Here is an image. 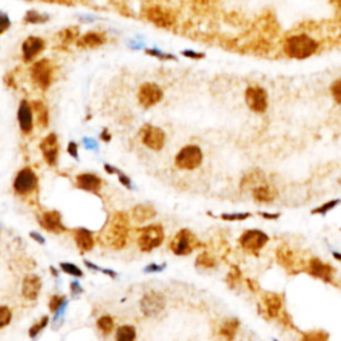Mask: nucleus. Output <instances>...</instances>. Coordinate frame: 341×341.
<instances>
[{
  "label": "nucleus",
  "mask_w": 341,
  "mask_h": 341,
  "mask_svg": "<svg viewBox=\"0 0 341 341\" xmlns=\"http://www.w3.org/2000/svg\"><path fill=\"white\" fill-rule=\"evenodd\" d=\"M130 231V220L123 212H117L109 220L102 233V240L107 247L113 249H121L127 244Z\"/></svg>",
  "instance_id": "1"
},
{
  "label": "nucleus",
  "mask_w": 341,
  "mask_h": 341,
  "mask_svg": "<svg viewBox=\"0 0 341 341\" xmlns=\"http://www.w3.org/2000/svg\"><path fill=\"white\" fill-rule=\"evenodd\" d=\"M316 51H318V43L307 35H295L285 41V52L290 58H309Z\"/></svg>",
  "instance_id": "2"
},
{
  "label": "nucleus",
  "mask_w": 341,
  "mask_h": 341,
  "mask_svg": "<svg viewBox=\"0 0 341 341\" xmlns=\"http://www.w3.org/2000/svg\"><path fill=\"white\" fill-rule=\"evenodd\" d=\"M202 246L199 239L189 229H180L170 241V251L178 256H185L192 253L196 248Z\"/></svg>",
  "instance_id": "3"
},
{
  "label": "nucleus",
  "mask_w": 341,
  "mask_h": 341,
  "mask_svg": "<svg viewBox=\"0 0 341 341\" xmlns=\"http://www.w3.org/2000/svg\"><path fill=\"white\" fill-rule=\"evenodd\" d=\"M31 80L39 89L45 91L54 80V65L48 59H40L31 67Z\"/></svg>",
  "instance_id": "4"
},
{
  "label": "nucleus",
  "mask_w": 341,
  "mask_h": 341,
  "mask_svg": "<svg viewBox=\"0 0 341 341\" xmlns=\"http://www.w3.org/2000/svg\"><path fill=\"white\" fill-rule=\"evenodd\" d=\"M143 16L150 23L160 28H170L176 23V15L174 11L163 7L160 4H154V6H150L145 10H143Z\"/></svg>",
  "instance_id": "5"
},
{
  "label": "nucleus",
  "mask_w": 341,
  "mask_h": 341,
  "mask_svg": "<svg viewBox=\"0 0 341 341\" xmlns=\"http://www.w3.org/2000/svg\"><path fill=\"white\" fill-rule=\"evenodd\" d=\"M164 240V231L161 225H148L139 229V244L143 252H151L152 249L161 246Z\"/></svg>",
  "instance_id": "6"
},
{
  "label": "nucleus",
  "mask_w": 341,
  "mask_h": 341,
  "mask_svg": "<svg viewBox=\"0 0 341 341\" xmlns=\"http://www.w3.org/2000/svg\"><path fill=\"white\" fill-rule=\"evenodd\" d=\"M203 163V152L198 145H185L179 151V154L175 157V164L178 168L185 170H192Z\"/></svg>",
  "instance_id": "7"
},
{
  "label": "nucleus",
  "mask_w": 341,
  "mask_h": 341,
  "mask_svg": "<svg viewBox=\"0 0 341 341\" xmlns=\"http://www.w3.org/2000/svg\"><path fill=\"white\" fill-rule=\"evenodd\" d=\"M239 241L244 251L252 255H257L265 247L266 242L270 241V236L261 229H248L240 236Z\"/></svg>",
  "instance_id": "8"
},
{
  "label": "nucleus",
  "mask_w": 341,
  "mask_h": 341,
  "mask_svg": "<svg viewBox=\"0 0 341 341\" xmlns=\"http://www.w3.org/2000/svg\"><path fill=\"white\" fill-rule=\"evenodd\" d=\"M163 89L156 83H144L140 85L139 92H137V100L139 104L144 108H151L156 106L163 99Z\"/></svg>",
  "instance_id": "9"
},
{
  "label": "nucleus",
  "mask_w": 341,
  "mask_h": 341,
  "mask_svg": "<svg viewBox=\"0 0 341 341\" xmlns=\"http://www.w3.org/2000/svg\"><path fill=\"white\" fill-rule=\"evenodd\" d=\"M164 308H165V299L159 292H148L140 300L141 313L147 318H155L160 314Z\"/></svg>",
  "instance_id": "10"
},
{
  "label": "nucleus",
  "mask_w": 341,
  "mask_h": 341,
  "mask_svg": "<svg viewBox=\"0 0 341 341\" xmlns=\"http://www.w3.org/2000/svg\"><path fill=\"white\" fill-rule=\"evenodd\" d=\"M140 136L144 145L152 151H161L165 144V132L159 127L151 124H145L140 130Z\"/></svg>",
  "instance_id": "11"
},
{
  "label": "nucleus",
  "mask_w": 341,
  "mask_h": 341,
  "mask_svg": "<svg viewBox=\"0 0 341 341\" xmlns=\"http://www.w3.org/2000/svg\"><path fill=\"white\" fill-rule=\"evenodd\" d=\"M38 187V176L31 168L19 170L14 180V189L17 194H30Z\"/></svg>",
  "instance_id": "12"
},
{
  "label": "nucleus",
  "mask_w": 341,
  "mask_h": 341,
  "mask_svg": "<svg viewBox=\"0 0 341 341\" xmlns=\"http://www.w3.org/2000/svg\"><path fill=\"white\" fill-rule=\"evenodd\" d=\"M305 270L309 275H312L316 279L323 280L324 283H332L333 281L334 276V268L331 264L325 263L323 260L318 259V257H313L310 259L307 263Z\"/></svg>",
  "instance_id": "13"
},
{
  "label": "nucleus",
  "mask_w": 341,
  "mask_h": 341,
  "mask_svg": "<svg viewBox=\"0 0 341 341\" xmlns=\"http://www.w3.org/2000/svg\"><path fill=\"white\" fill-rule=\"evenodd\" d=\"M246 102L249 109L253 112L263 113L268 107V98L266 92L260 87H249L246 91Z\"/></svg>",
  "instance_id": "14"
},
{
  "label": "nucleus",
  "mask_w": 341,
  "mask_h": 341,
  "mask_svg": "<svg viewBox=\"0 0 341 341\" xmlns=\"http://www.w3.org/2000/svg\"><path fill=\"white\" fill-rule=\"evenodd\" d=\"M45 41L39 36H28L21 44V54L26 63L34 62L41 52L44 51Z\"/></svg>",
  "instance_id": "15"
},
{
  "label": "nucleus",
  "mask_w": 341,
  "mask_h": 341,
  "mask_svg": "<svg viewBox=\"0 0 341 341\" xmlns=\"http://www.w3.org/2000/svg\"><path fill=\"white\" fill-rule=\"evenodd\" d=\"M34 109L32 104L27 100H21L17 108V121L20 127L21 132L28 135L34 130Z\"/></svg>",
  "instance_id": "16"
},
{
  "label": "nucleus",
  "mask_w": 341,
  "mask_h": 341,
  "mask_svg": "<svg viewBox=\"0 0 341 341\" xmlns=\"http://www.w3.org/2000/svg\"><path fill=\"white\" fill-rule=\"evenodd\" d=\"M40 151L48 165L54 167L56 161H58L59 156V141L56 133H50L48 136H45L44 139L41 140Z\"/></svg>",
  "instance_id": "17"
},
{
  "label": "nucleus",
  "mask_w": 341,
  "mask_h": 341,
  "mask_svg": "<svg viewBox=\"0 0 341 341\" xmlns=\"http://www.w3.org/2000/svg\"><path fill=\"white\" fill-rule=\"evenodd\" d=\"M261 304L264 307V312L270 319H277L283 310V300L277 294L266 292L261 296Z\"/></svg>",
  "instance_id": "18"
},
{
  "label": "nucleus",
  "mask_w": 341,
  "mask_h": 341,
  "mask_svg": "<svg viewBox=\"0 0 341 341\" xmlns=\"http://www.w3.org/2000/svg\"><path fill=\"white\" fill-rule=\"evenodd\" d=\"M40 224L43 228L52 233H62L65 231V227L62 223V215L58 211L45 212L40 217Z\"/></svg>",
  "instance_id": "19"
},
{
  "label": "nucleus",
  "mask_w": 341,
  "mask_h": 341,
  "mask_svg": "<svg viewBox=\"0 0 341 341\" xmlns=\"http://www.w3.org/2000/svg\"><path fill=\"white\" fill-rule=\"evenodd\" d=\"M41 289V279L36 275H27L23 280V292L24 299L27 300H36L39 296V292Z\"/></svg>",
  "instance_id": "20"
},
{
  "label": "nucleus",
  "mask_w": 341,
  "mask_h": 341,
  "mask_svg": "<svg viewBox=\"0 0 341 341\" xmlns=\"http://www.w3.org/2000/svg\"><path fill=\"white\" fill-rule=\"evenodd\" d=\"M76 183H78V187L80 189L92 192V193H98L100 191V188H102V180L95 174L78 175L76 176Z\"/></svg>",
  "instance_id": "21"
},
{
  "label": "nucleus",
  "mask_w": 341,
  "mask_h": 341,
  "mask_svg": "<svg viewBox=\"0 0 341 341\" xmlns=\"http://www.w3.org/2000/svg\"><path fill=\"white\" fill-rule=\"evenodd\" d=\"M106 35L102 34V32H96V31H89L87 34L82 35L80 38L76 41V45L80 48H98L100 45H103L106 43Z\"/></svg>",
  "instance_id": "22"
},
{
  "label": "nucleus",
  "mask_w": 341,
  "mask_h": 341,
  "mask_svg": "<svg viewBox=\"0 0 341 341\" xmlns=\"http://www.w3.org/2000/svg\"><path fill=\"white\" fill-rule=\"evenodd\" d=\"M277 194H279V192H277L276 188L271 184H266V183L257 185V187H255L252 189L253 199L259 203L273 202V200L277 198Z\"/></svg>",
  "instance_id": "23"
},
{
  "label": "nucleus",
  "mask_w": 341,
  "mask_h": 341,
  "mask_svg": "<svg viewBox=\"0 0 341 341\" xmlns=\"http://www.w3.org/2000/svg\"><path fill=\"white\" fill-rule=\"evenodd\" d=\"M276 257H277V260H279V263L281 264L285 270L289 271V272L299 271L294 251L288 248V247H285V246L280 247V248L276 251Z\"/></svg>",
  "instance_id": "24"
},
{
  "label": "nucleus",
  "mask_w": 341,
  "mask_h": 341,
  "mask_svg": "<svg viewBox=\"0 0 341 341\" xmlns=\"http://www.w3.org/2000/svg\"><path fill=\"white\" fill-rule=\"evenodd\" d=\"M74 237H75L76 246L82 252H88L93 248L95 240H93L92 233L89 232L88 229L78 228L74 231Z\"/></svg>",
  "instance_id": "25"
},
{
  "label": "nucleus",
  "mask_w": 341,
  "mask_h": 341,
  "mask_svg": "<svg viewBox=\"0 0 341 341\" xmlns=\"http://www.w3.org/2000/svg\"><path fill=\"white\" fill-rule=\"evenodd\" d=\"M240 328V321L236 318H229L225 319L224 321L220 325V329H218V334L220 337L224 338L225 341H232L235 338L236 333L239 331Z\"/></svg>",
  "instance_id": "26"
},
{
  "label": "nucleus",
  "mask_w": 341,
  "mask_h": 341,
  "mask_svg": "<svg viewBox=\"0 0 341 341\" xmlns=\"http://www.w3.org/2000/svg\"><path fill=\"white\" fill-rule=\"evenodd\" d=\"M265 183V176L260 169H252L251 172L244 175V178L241 179L240 187L242 189H253L257 185Z\"/></svg>",
  "instance_id": "27"
},
{
  "label": "nucleus",
  "mask_w": 341,
  "mask_h": 341,
  "mask_svg": "<svg viewBox=\"0 0 341 341\" xmlns=\"http://www.w3.org/2000/svg\"><path fill=\"white\" fill-rule=\"evenodd\" d=\"M32 109H34V116L38 121L39 127L45 128L50 123V112H48V107L41 100H34L31 103Z\"/></svg>",
  "instance_id": "28"
},
{
  "label": "nucleus",
  "mask_w": 341,
  "mask_h": 341,
  "mask_svg": "<svg viewBox=\"0 0 341 341\" xmlns=\"http://www.w3.org/2000/svg\"><path fill=\"white\" fill-rule=\"evenodd\" d=\"M155 216H156V209L150 204H139L136 207H133L132 209V217L137 223L148 222L151 218H154Z\"/></svg>",
  "instance_id": "29"
},
{
  "label": "nucleus",
  "mask_w": 341,
  "mask_h": 341,
  "mask_svg": "<svg viewBox=\"0 0 341 341\" xmlns=\"http://www.w3.org/2000/svg\"><path fill=\"white\" fill-rule=\"evenodd\" d=\"M58 38L60 39L62 44H71L74 41H78L80 38V32H79V27L72 26V27L64 28L58 34Z\"/></svg>",
  "instance_id": "30"
},
{
  "label": "nucleus",
  "mask_w": 341,
  "mask_h": 341,
  "mask_svg": "<svg viewBox=\"0 0 341 341\" xmlns=\"http://www.w3.org/2000/svg\"><path fill=\"white\" fill-rule=\"evenodd\" d=\"M136 340V329L132 325H123L116 332V341H135Z\"/></svg>",
  "instance_id": "31"
},
{
  "label": "nucleus",
  "mask_w": 341,
  "mask_h": 341,
  "mask_svg": "<svg viewBox=\"0 0 341 341\" xmlns=\"http://www.w3.org/2000/svg\"><path fill=\"white\" fill-rule=\"evenodd\" d=\"M301 341H329V334L328 332L321 331V329H314L303 333Z\"/></svg>",
  "instance_id": "32"
},
{
  "label": "nucleus",
  "mask_w": 341,
  "mask_h": 341,
  "mask_svg": "<svg viewBox=\"0 0 341 341\" xmlns=\"http://www.w3.org/2000/svg\"><path fill=\"white\" fill-rule=\"evenodd\" d=\"M338 204H341L340 199H333V200H329V202L321 204L320 207H318V208L312 209V215H321V216L327 215L328 212L336 208Z\"/></svg>",
  "instance_id": "33"
},
{
  "label": "nucleus",
  "mask_w": 341,
  "mask_h": 341,
  "mask_svg": "<svg viewBox=\"0 0 341 341\" xmlns=\"http://www.w3.org/2000/svg\"><path fill=\"white\" fill-rule=\"evenodd\" d=\"M196 265L202 266L204 270H209V268H213V266L216 265V261L209 253L203 252L198 256V259H196Z\"/></svg>",
  "instance_id": "34"
},
{
  "label": "nucleus",
  "mask_w": 341,
  "mask_h": 341,
  "mask_svg": "<svg viewBox=\"0 0 341 341\" xmlns=\"http://www.w3.org/2000/svg\"><path fill=\"white\" fill-rule=\"evenodd\" d=\"M65 307V297L64 296H59V295H55L51 297L50 300V310L51 312H56V313H62L63 308Z\"/></svg>",
  "instance_id": "35"
},
{
  "label": "nucleus",
  "mask_w": 341,
  "mask_h": 341,
  "mask_svg": "<svg viewBox=\"0 0 341 341\" xmlns=\"http://www.w3.org/2000/svg\"><path fill=\"white\" fill-rule=\"evenodd\" d=\"M24 20L26 23H31V24H38V23H45L48 20V15L39 14L36 11H28L26 16H24Z\"/></svg>",
  "instance_id": "36"
},
{
  "label": "nucleus",
  "mask_w": 341,
  "mask_h": 341,
  "mask_svg": "<svg viewBox=\"0 0 341 341\" xmlns=\"http://www.w3.org/2000/svg\"><path fill=\"white\" fill-rule=\"evenodd\" d=\"M98 328L104 334H109L113 329V320L111 316L106 314V316H102V318L98 320Z\"/></svg>",
  "instance_id": "37"
},
{
  "label": "nucleus",
  "mask_w": 341,
  "mask_h": 341,
  "mask_svg": "<svg viewBox=\"0 0 341 341\" xmlns=\"http://www.w3.org/2000/svg\"><path fill=\"white\" fill-rule=\"evenodd\" d=\"M252 216V213L249 212H237V213H223L220 217L225 222H242V220H247Z\"/></svg>",
  "instance_id": "38"
},
{
  "label": "nucleus",
  "mask_w": 341,
  "mask_h": 341,
  "mask_svg": "<svg viewBox=\"0 0 341 341\" xmlns=\"http://www.w3.org/2000/svg\"><path fill=\"white\" fill-rule=\"evenodd\" d=\"M240 280H241V272H240L237 266H232V270H231V272L227 276V283L229 284L231 288H235L240 283Z\"/></svg>",
  "instance_id": "39"
},
{
  "label": "nucleus",
  "mask_w": 341,
  "mask_h": 341,
  "mask_svg": "<svg viewBox=\"0 0 341 341\" xmlns=\"http://www.w3.org/2000/svg\"><path fill=\"white\" fill-rule=\"evenodd\" d=\"M48 321H50L48 316H44V318H41V320L39 321V323H35L31 327V329H30V336H31V337H36V336L47 327Z\"/></svg>",
  "instance_id": "40"
},
{
  "label": "nucleus",
  "mask_w": 341,
  "mask_h": 341,
  "mask_svg": "<svg viewBox=\"0 0 341 341\" xmlns=\"http://www.w3.org/2000/svg\"><path fill=\"white\" fill-rule=\"evenodd\" d=\"M60 268H62L63 272L68 273V275H72V276H75V277H82L83 276L82 270H80L79 266H76L75 264L62 263V264H60Z\"/></svg>",
  "instance_id": "41"
},
{
  "label": "nucleus",
  "mask_w": 341,
  "mask_h": 341,
  "mask_svg": "<svg viewBox=\"0 0 341 341\" xmlns=\"http://www.w3.org/2000/svg\"><path fill=\"white\" fill-rule=\"evenodd\" d=\"M11 319H12V313H11L10 308L2 305L0 307V328L7 327L11 323Z\"/></svg>",
  "instance_id": "42"
},
{
  "label": "nucleus",
  "mask_w": 341,
  "mask_h": 341,
  "mask_svg": "<svg viewBox=\"0 0 341 341\" xmlns=\"http://www.w3.org/2000/svg\"><path fill=\"white\" fill-rule=\"evenodd\" d=\"M10 19L4 12H0V35L3 34L4 31H7L8 28H10Z\"/></svg>",
  "instance_id": "43"
},
{
  "label": "nucleus",
  "mask_w": 341,
  "mask_h": 341,
  "mask_svg": "<svg viewBox=\"0 0 341 341\" xmlns=\"http://www.w3.org/2000/svg\"><path fill=\"white\" fill-rule=\"evenodd\" d=\"M332 95L337 103H341V79L332 85Z\"/></svg>",
  "instance_id": "44"
},
{
  "label": "nucleus",
  "mask_w": 341,
  "mask_h": 341,
  "mask_svg": "<svg viewBox=\"0 0 341 341\" xmlns=\"http://www.w3.org/2000/svg\"><path fill=\"white\" fill-rule=\"evenodd\" d=\"M147 54L151 55V56H156V58L161 59V60H170V59H174V56L157 51V50H147Z\"/></svg>",
  "instance_id": "45"
},
{
  "label": "nucleus",
  "mask_w": 341,
  "mask_h": 341,
  "mask_svg": "<svg viewBox=\"0 0 341 341\" xmlns=\"http://www.w3.org/2000/svg\"><path fill=\"white\" fill-rule=\"evenodd\" d=\"M165 268V264H161V265H157V264H150L148 266H145V272L152 273V272H161V271Z\"/></svg>",
  "instance_id": "46"
},
{
  "label": "nucleus",
  "mask_w": 341,
  "mask_h": 341,
  "mask_svg": "<svg viewBox=\"0 0 341 341\" xmlns=\"http://www.w3.org/2000/svg\"><path fill=\"white\" fill-rule=\"evenodd\" d=\"M119 181L120 183H121V184L124 185V187H127V188H132L131 187V185H132V183H131V179L128 178V176H127V175H124V174H121V172H119Z\"/></svg>",
  "instance_id": "47"
},
{
  "label": "nucleus",
  "mask_w": 341,
  "mask_h": 341,
  "mask_svg": "<svg viewBox=\"0 0 341 341\" xmlns=\"http://www.w3.org/2000/svg\"><path fill=\"white\" fill-rule=\"evenodd\" d=\"M68 154L71 155L74 159H78V144L75 143V141H71V143L68 144Z\"/></svg>",
  "instance_id": "48"
},
{
  "label": "nucleus",
  "mask_w": 341,
  "mask_h": 341,
  "mask_svg": "<svg viewBox=\"0 0 341 341\" xmlns=\"http://www.w3.org/2000/svg\"><path fill=\"white\" fill-rule=\"evenodd\" d=\"M259 215L265 220H277L280 217V213H271V212H259Z\"/></svg>",
  "instance_id": "49"
},
{
  "label": "nucleus",
  "mask_w": 341,
  "mask_h": 341,
  "mask_svg": "<svg viewBox=\"0 0 341 341\" xmlns=\"http://www.w3.org/2000/svg\"><path fill=\"white\" fill-rule=\"evenodd\" d=\"M71 290H72V294H82V292H83L82 287H80V285H79L78 281H72V284H71Z\"/></svg>",
  "instance_id": "50"
},
{
  "label": "nucleus",
  "mask_w": 341,
  "mask_h": 341,
  "mask_svg": "<svg viewBox=\"0 0 341 341\" xmlns=\"http://www.w3.org/2000/svg\"><path fill=\"white\" fill-rule=\"evenodd\" d=\"M30 236H31L32 239L35 240V241H38V242H40V244H44V237H43V236L41 235H39V233H36V232H31L30 233Z\"/></svg>",
  "instance_id": "51"
},
{
  "label": "nucleus",
  "mask_w": 341,
  "mask_h": 341,
  "mask_svg": "<svg viewBox=\"0 0 341 341\" xmlns=\"http://www.w3.org/2000/svg\"><path fill=\"white\" fill-rule=\"evenodd\" d=\"M104 168H106L107 174H109V175L119 174V169H116V168L112 167V165H109V164H106V165H104Z\"/></svg>",
  "instance_id": "52"
},
{
  "label": "nucleus",
  "mask_w": 341,
  "mask_h": 341,
  "mask_svg": "<svg viewBox=\"0 0 341 341\" xmlns=\"http://www.w3.org/2000/svg\"><path fill=\"white\" fill-rule=\"evenodd\" d=\"M183 55L187 56V58H193V59L203 58V55H196V52H192V51H184L183 52Z\"/></svg>",
  "instance_id": "53"
},
{
  "label": "nucleus",
  "mask_w": 341,
  "mask_h": 341,
  "mask_svg": "<svg viewBox=\"0 0 341 341\" xmlns=\"http://www.w3.org/2000/svg\"><path fill=\"white\" fill-rule=\"evenodd\" d=\"M100 137H102L104 141H109V140H111V135H108V131H107V130L103 131V133L100 135Z\"/></svg>",
  "instance_id": "54"
},
{
  "label": "nucleus",
  "mask_w": 341,
  "mask_h": 341,
  "mask_svg": "<svg viewBox=\"0 0 341 341\" xmlns=\"http://www.w3.org/2000/svg\"><path fill=\"white\" fill-rule=\"evenodd\" d=\"M332 256H333L334 259L337 260V261H341V253L340 252H333V253H332Z\"/></svg>",
  "instance_id": "55"
},
{
  "label": "nucleus",
  "mask_w": 341,
  "mask_h": 341,
  "mask_svg": "<svg viewBox=\"0 0 341 341\" xmlns=\"http://www.w3.org/2000/svg\"><path fill=\"white\" fill-rule=\"evenodd\" d=\"M273 341H277V340H273Z\"/></svg>",
  "instance_id": "56"
}]
</instances>
